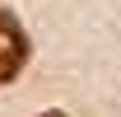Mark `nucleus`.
Here are the masks:
<instances>
[{
	"label": "nucleus",
	"mask_w": 121,
	"mask_h": 117,
	"mask_svg": "<svg viewBox=\"0 0 121 117\" xmlns=\"http://www.w3.org/2000/svg\"><path fill=\"white\" fill-rule=\"evenodd\" d=\"M28 33L14 19V10H0V84H9L23 66H28Z\"/></svg>",
	"instance_id": "1"
},
{
	"label": "nucleus",
	"mask_w": 121,
	"mask_h": 117,
	"mask_svg": "<svg viewBox=\"0 0 121 117\" xmlns=\"http://www.w3.org/2000/svg\"><path fill=\"white\" fill-rule=\"evenodd\" d=\"M42 117H65V112H42Z\"/></svg>",
	"instance_id": "2"
}]
</instances>
